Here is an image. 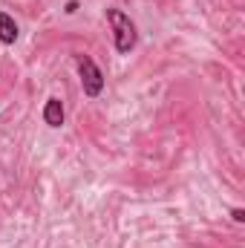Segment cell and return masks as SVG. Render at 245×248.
<instances>
[{"label": "cell", "mask_w": 245, "mask_h": 248, "mask_svg": "<svg viewBox=\"0 0 245 248\" xmlns=\"http://www.w3.org/2000/svg\"><path fill=\"white\" fill-rule=\"evenodd\" d=\"M107 20L113 26V44H116V52L119 55H130L138 44V32H136V23L130 20V15L122 9H107Z\"/></svg>", "instance_id": "obj_1"}, {"label": "cell", "mask_w": 245, "mask_h": 248, "mask_svg": "<svg viewBox=\"0 0 245 248\" xmlns=\"http://www.w3.org/2000/svg\"><path fill=\"white\" fill-rule=\"evenodd\" d=\"M75 63H78V75H81L84 95L87 98H98L104 93V72L98 69V63L92 61L90 55H84V52L75 55Z\"/></svg>", "instance_id": "obj_2"}, {"label": "cell", "mask_w": 245, "mask_h": 248, "mask_svg": "<svg viewBox=\"0 0 245 248\" xmlns=\"http://www.w3.org/2000/svg\"><path fill=\"white\" fill-rule=\"evenodd\" d=\"M17 38H20V29H17L15 17L9 12H0V44L3 46H12Z\"/></svg>", "instance_id": "obj_3"}, {"label": "cell", "mask_w": 245, "mask_h": 248, "mask_svg": "<svg viewBox=\"0 0 245 248\" xmlns=\"http://www.w3.org/2000/svg\"><path fill=\"white\" fill-rule=\"evenodd\" d=\"M63 104L61 98H46V104H44V122L49 124V127H61L63 124Z\"/></svg>", "instance_id": "obj_4"}, {"label": "cell", "mask_w": 245, "mask_h": 248, "mask_svg": "<svg viewBox=\"0 0 245 248\" xmlns=\"http://www.w3.org/2000/svg\"><path fill=\"white\" fill-rule=\"evenodd\" d=\"M231 219H234V222H245V211L243 208H234V211H231Z\"/></svg>", "instance_id": "obj_5"}, {"label": "cell", "mask_w": 245, "mask_h": 248, "mask_svg": "<svg viewBox=\"0 0 245 248\" xmlns=\"http://www.w3.org/2000/svg\"><path fill=\"white\" fill-rule=\"evenodd\" d=\"M63 12H66V15H75V12H78V0H69V3H66V9H63Z\"/></svg>", "instance_id": "obj_6"}]
</instances>
